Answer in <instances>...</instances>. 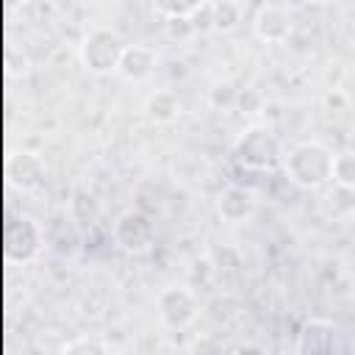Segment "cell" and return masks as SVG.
Here are the masks:
<instances>
[{
	"label": "cell",
	"mask_w": 355,
	"mask_h": 355,
	"mask_svg": "<svg viewBox=\"0 0 355 355\" xmlns=\"http://www.w3.org/2000/svg\"><path fill=\"white\" fill-rule=\"evenodd\" d=\"M324 105H327L330 111H344V108L349 105V94L341 92V89H333V92L324 94Z\"/></svg>",
	"instance_id": "23"
},
{
	"label": "cell",
	"mask_w": 355,
	"mask_h": 355,
	"mask_svg": "<svg viewBox=\"0 0 355 355\" xmlns=\"http://www.w3.org/2000/svg\"><path fill=\"white\" fill-rule=\"evenodd\" d=\"M338 327L327 319H308L297 336L300 355H333L336 352Z\"/></svg>",
	"instance_id": "9"
},
{
	"label": "cell",
	"mask_w": 355,
	"mask_h": 355,
	"mask_svg": "<svg viewBox=\"0 0 355 355\" xmlns=\"http://www.w3.org/2000/svg\"><path fill=\"white\" fill-rule=\"evenodd\" d=\"M333 183L344 189H355V150L336 153L333 158Z\"/></svg>",
	"instance_id": "16"
},
{
	"label": "cell",
	"mask_w": 355,
	"mask_h": 355,
	"mask_svg": "<svg viewBox=\"0 0 355 355\" xmlns=\"http://www.w3.org/2000/svg\"><path fill=\"white\" fill-rule=\"evenodd\" d=\"M111 236H114V241H116L119 250L133 252V255H141L155 241V222L144 211L128 208V211H122L116 216V222L111 227Z\"/></svg>",
	"instance_id": "5"
},
{
	"label": "cell",
	"mask_w": 355,
	"mask_h": 355,
	"mask_svg": "<svg viewBox=\"0 0 355 355\" xmlns=\"http://www.w3.org/2000/svg\"><path fill=\"white\" fill-rule=\"evenodd\" d=\"M197 3H175V0H164V3H153V11L164 19V22H172V19H189L194 14Z\"/></svg>",
	"instance_id": "19"
},
{
	"label": "cell",
	"mask_w": 355,
	"mask_h": 355,
	"mask_svg": "<svg viewBox=\"0 0 355 355\" xmlns=\"http://www.w3.org/2000/svg\"><path fill=\"white\" fill-rule=\"evenodd\" d=\"M189 22H191L194 33L214 31V8H211V3H197V8H194V14L189 17Z\"/></svg>",
	"instance_id": "20"
},
{
	"label": "cell",
	"mask_w": 355,
	"mask_h": 355,
	"mask_svg": "<svg viewBox=\"0 0 355 355\" xmlns=\"http://www.w3.org/2000/svg\"><path fill=\"white\" fill-rule=\"evenodd\" d=\"M322 205H324V214L327 216L347 219V216L355 214V189H344V186H336L333 183V189H327Z\"/></svg>",
	"instance_id": "14"
},
{
	"label": "cell",
	"mask_w": 355,
	"mask_h": 355,
	"mask_svg": "<svg viewBox=\"0 0 355 355\" xmlns=\"http://www.w3.org/2000/svg\"><path fill=\"white\" fill-rule=\"evenodd\" d=\"M58 355H111L108 344L100 341V338H92V336H78L72 341H67L61 347Z\"/></svg>",
	"instance_id": "18"
},
{
	"label": "cell",
	"mask_w": 355,
	"mask_h": 355,
	"mask_svg": "<svg viewBox=\"0 0 355 355\" xmlns=\"http://www.w3.org/2000/svg\"><path fill=\"white\" fill-rule=\"evenodd\" d=\"M233 155H236V161L244 169L263 172V169H272L277 164L280 141L272 133V128H266V125H247L239 133L236 144H233Z\"/></svg>",
	"instance_id": "3"
},
{
	"label": "cell",
	"mask_w": 355,
	"mask_h": 355,
	"mask_svg": "<svg viewBox=\"0 0 355 355\" xmlns=\"http://www.w3.org/2000/svg\"><path fill=\"white\" fill-rule=\"evenodd\" d=\"M244 114H258L263 108V94L255 89V86H247L239 92V103H236Z\"/></svg>",
	"instance_id": "21"
},
{
	"label": "cell",
	"mask_w": 355,
	"mask_h": 355,
	"mask_svg": "<svg viewBox=\"0 0 355 355\" xmlns=\"http://www.w3.org/2000/svg\"><path fill=\"white\" fill-rule=\"evenodd\" d=\"M8 178L19 189H33L44 178V164L33 153H17L8 158Z\"/></svg>",
	"instance_id": "11"
},
{
	"label": "cell",
	"mask_w": 355,
	"mask_h": 355,
	"mask_svg": "<svg viewBox=\"0 0 355 355\" xmlns=\"http://www.w3.org/2000/svg\"><path fill=\"white\" fill-rule=\"evenodd\" d=\"M155 308H158V319L169 330H183L197 319L200 300L189 286H164L155 297Z\"/></svg>",
	"instance_id": "6"
},
{
	"label": "cell",
	"mask_w": 355,
	"mask_h": 355,
	"mask_svg": "<svg viewBox=\"0 0 355 355\" xmlns=\"http://www.w3.org/2000/svg\"><path fill=\"white\" fill-rule=\"evenodd\" d=\"M158 67V53L147 44H128L122 58H119V67H116V75H122L125 80L130 83H139V80H147Z\"/></svg>",
	"instance_id": "10"
},
{
	"label": "cell",
	"mask_w": 355,
	"mask_h": 355,
	"mask_svg": "<svg viewBox=\"0 0 355 355\" xmlns=\"http://www.w3.org/2000/svg\"><path fill=\"white\" fill-rule=\"evenodd\" d=\"M166 25V33L175 39H186V36H191L194 33V28H191V22L189 19H172V22H164Z\"/></svg>",
	"instance_id": "24"
},
{
	"label": "cell",
	"mask_w": 355,
	"mask_h": 355,
	"mask_svg": "<svg viewBox=\"0 0 355 355\" xmlns=\"http://www.w3.org/2000/svg\"><path fill=\"white\" fill-rule=\"evenodd\" d=\"M44 247L42 227L28 214H11L6 222V261L31 263Z\"/></svg>",
	"instance_id": "4"
},
{
	"label": "cell",
	"mask_w": 355,
	"mask_h": 355,
	"mask_svg": "<svg viewBox=\"0 0 355 355\" xmlns=\"http://www.w3.org/2000/svg\"><path fill=\"white\" fill-rule=\"evenodd\" d=\"M214 8V31H233L241 22V6L230 3V0H219L211 3Z\"/></svg>",
	"instance_id": "17"
},
{
	"label": "cell",
	"mask_w": 355,
	"mask_h": 355,
	"mask_svg": "<svg viewBox=\"0 0 355 355\" xmlns=\"http://www.w3.org/2000/svg\"><path fill=\"white\" fill-rule=\"evenodd\" d=\"M239 86L233 83V80H216L211 89H208V103L214 105V108H219V111H227V108H236V103H239Z\"/></svg>",
	"instance_id": "15"
},
{
	"label": "cell",
	"mask_w": 355,
	"mask_h": 355,
	"mask_svg": "<svg viewBox=\"0 0 355 355\" xmlns=\"http://www.w3.org/2000/svg\"><path fill=\"white\" fill-rule=\"evenodd\" d=\"M189 355H222V344L214 336H197L189 344Z\"/></svg>",
	"instance_id": "22"
},
{
	"label": "cell",
	"mask_w": 355,
	"mask_h": 355,
	"mask_svg": "<svg viewBox=\"0 0 355 355\" xmlns=\"http://www.w3.org/2000/svg\"><path fill=\"white\" fill-rule=\"evenodd\" d=\"M125 39L116 28L111 25H92L80 44H78V55H80V64L94 72V75H111L116 72L119 67V58L125 53Z\"/></svg>",
	"instance_id": "2"
},
{
	"label": "cell",
	"mask_w": 355,
	"mask_h": 355,
	"mask_svg": "<svg viewBox=\"0 0 355 355\" xmlns=\"http://www.w3.org/2000/svg\"><path fill=\"white\" fill-rule=\"evenodd\" d=\"M69 216L75 225H94L100 219V200L94 197V191L78 186L72 189V197H69Z\"/></svg>",
	"instance_id": "13"
},
{
	"label": "cell",
	"mask_w": 355,
	"mask_h": 355,
	"mask_svg": "<svg viewBox=\"0 0 355 355\" xmlns=\"http://www.w3.org/2000/svg\"><path fill=\"white\" fill-rule=\"evenodd\" d=\"M258 208V200H255V191L247 189V186H239V183H230L219 191L216 197V214L230 222V225H241L247 222Z\"/></svg>",
	"instance_id": "8"
},
{
	"label": "cell",
	"mask_w": 355,
	"mask_h": 355,
	"mask_svg": "<svg viewBox=\"0 0 355 355\" xmlns=\"http://www.w3.org/2000/svg\"><path fill=\"white\" fill-rule=\"evenodd\" d=\"M291 28H294V19H291V11L286 6H277V3H263L255 8V17H252V31L261 42H269V44H280L291 36Z\"/></svg>",
	"instance_id": "7"
},
{
	"label": "cell",
	"mask_w": 355,
	"mask_h": 355,
	"mask_svg": "<svg viewBox=\"0 0 355 355\" xmlns=\"http://www.w3.org/2000/svg\"><path fill=\"white\" fill-rule=\"evenodd\" d=\"M233 355H269V352H266L261 344H241Z\"/></svg>",
	"instance_id": "25"
},
{
	"label": "cell",
	"mask_w": 355,
	"mask_h": 355,
	"mask_svg": "<svg viewBox=\"0 0 355 355\" xmlns=\"http://www.w3.org/2000/svg\"><path fill=\"white\" fill-rule=\"evenodd\" d=\"M333 150L322 141H300L288 150L283 169L286 178L300 189H322L333 180Z\"/></svg>",
	"instance_id": "1"
},
{
	"label": "cell",
	"mask_w": 355,
	"mask_h": 355,
	"mask_svg": "<svg viewBox=\"0 0 355 355\" xmlns=\"http://www.w3.org/2000/svg\"><path fill=\"white\" fill-rule=\"evenodd\" d=\"M283 355H300V352H283Z\"/></svg>",
	"instance_id": "26"
},
{
	"label": "cell",
	"mask_w": 355,
	"mask_h": 355,
	"mask_svg": "<svg viewBox=\"0 0 355 355\" xmlns=\"http://www.w3.org/2000/svg\"><path fill=\"white\" fill-rule=\"evenodd\" d=\"M144 114L150 122L155 125H172L180 116V97L172 89H158L147 97L144 103Z\"/></svg>",
	"instance_id": "12"
}]
</instances>
